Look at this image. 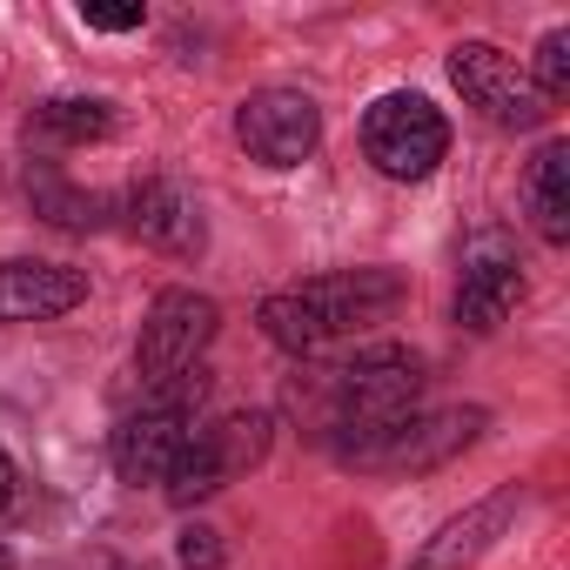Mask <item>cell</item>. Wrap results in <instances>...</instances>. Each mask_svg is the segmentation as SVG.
I'll use <instances>...</instances> for the list:
<instances>
[{
	"instance_id": "obj_21",
	"label": "cell",
	"mask_w": 570,
	"mask_h": 570,
	"mask_svg": "<svg viewBox=\"0 0 570 570\" xmlns=\"http://www.w3.org/2000/svg\"><path fill=\"white\" fill-rule=\"evenodd\" d=\"M0 570H8V543H0Z\"/></svg>"
},
{
	"instance_id": "obj_1",
	"label": "cell",
	"mask_w": 570,
	"mask_h": 570,
	"mask_svg": "<svg viewBox=\"0 0 570 570\" xmlns=\"http://www.w3.org/2000/svg\"><path fill=\"white\" fill-rule=\"evenodd\" d=\"M396 303H403L396 268H343V275H316V282H296V289H275L255 309V323L275 350L316 356V350H330L356 330H376Z\"/></svg>"
},
{
	"instance_id": "obj_11",
	"label": "cell",
	"mask_w": 570,
	"mask_h": 570,
	"mask_svg": "<svg viewBox=\"0 0 570 570\" xmlns=\"http://www.w3.org/2000/svg\"><path fill=\"white\" fill-rule=\"evenodd\" d=\"M128 228L148 242V248H161V255H181V262H195L202 248H208V222H202V202L181 188V181H168V175H155V181H141V188H128Z\"/></svg>"
},
{
	"instance_id": "obj_14",
	"label": "cell",
	"mask_w": 570,
	"mask_h": 570,
	"mask_svg": "<svg viewBox=\"0 0 570 570\" xmlns=\"http://www.w3.org/2000/svg\"><path fill=\"white\" fill-rule=\"evenodd\" d=\"M510 517H517V490H497L490 503H476V510L450 517V523H443L416 557H410V570H456V563H470V557H476L503 523H510Z\"/></svg>"
},
{
	"instance_id": "obj_12",
	"label": "cell",
	"mask_w": 570,
	"mask_h": 570,
	"mask_svg": "<svg viewBox=\"0 0 570 570\" xmlns=\"http://www.w3.org/2000/svg\"><path fill=\"white\" fill-rule=\"evenodd\" d=\"M88 303V275L68 262H0V323H55Z\"/></svg>"
},
{
	"instance_id": "obj_20",
	"label": "cell",
	"mask_w": 570,
	"mask_h": 570,
	"mask_svg": "<svg viewBox=\"0 0 570 570\" xmlns=\"http://www.w3.org/2000/svg\"><path fill=\"white\" fill-rule=\"evenodd\" d=\"M21 503V470H14V456L0 450V510H14Z\"/></svg>"
},
{
	"instance_id": "obj_18",
	"label": "cell",
	"mask_w": 570,
	"mask_h": 570,
	"mask_svg": "<svg viewBox=\"0 0 570 570\" xmlns=\"http://www.w3.org/2000/svg\"><path fill=\"white\" fill-rule=\"evenodd\" d=\"M181 570H222V543H215V530H181Z\"/></svg>"
},
{
	"instance_id": "obj_2",
	"label": "cell",
	"mask_w": 570,
	"mask_h": 570,
	"mask_svg": "<svg viewBox=\"0 0 570 570\" xmlns=\"http://www.w3.org/2000/svg\"><path fill=\"white\" fill-rule=\"evenodd\" d=\"M423 410V363L396 343H376L363 356H350L343 370H330V430L336 450L396 430L403 416Z\"/></svg>"
},
{
	"instance_id": "obj_5",
	"label": "cell",
	"mask_w": 570,
	"mask_h": 570,
	"mask_svg": "<svg viewBox=\"0 0 570 570\" xmlns=\"http://www.w3.org/2000/svg\"><path fill=\"white\" fill-rule=\"evenodd\" d=\"M215 330H222V309H215L208 296H195V289H161V296L148 303V316H141V336H135V370H141V383L161 390V383L195 376L202 356H208V343H215Z\"/></svg>"
},
{
	"instance_id": "obj_16",
	"label": "cell",
	"mask_w": 570,
	"mask_h": 570,
	"mask_svg": "<svg viewBox=\"0 0 570 570\" xmlns=\"http://www.w3.org/2000/svg\"><path fill=\"white\" fill-rule=\"evenodd\" d=\"M523 195H530V222L543 242H570V141H543L530 175H523Z\"/></svg>"
},
{
	"instance_id": "obj_6",
	"label": "cell",
	"mask_w": 570,
	"mask_h": 570,
	"mask_svg": "<svg viewBox=\"0 0 570 570\" xmlns=\"http://www.w3.org/2000/svg\"><path fill=\"white\" fill-rule=\"evenodd\" d=\"M363 155L376 161V175L390 181H423L436 175V161L450 155V121L443 108H430L423 95H383L363 115Z\"/></svg>"
},
{
	"instance_id": "obj_15",
	"label": "cell",
	"mask_w": 570,
	"mask_h": 570,
	"mask_svg": "<svg viewBox=\"0 0 570 570\" xmlns=\"http://www.w3.org/2000/svg\"><path fill=\"white\" fill-rule=\"evenodd\" d=\"M28 202H35V215L41 222H55V228H68V235H88V228H101L108 222V195H95V188H75L55 161H35L28 168Z\"/></svg>"
},
{
	"instance_id": "obj_13",
	"label": "cell",
	"mask_w": 570,
	"mask_h": 570,
	"mask_svg": "<svg viewBox=\"0 0 570 570\" xmlns=\"http://www.w3.org/2000/svg\"><path fill=\"white\" fill-rule=\"evenodd\" d=\"M28 148L48 161V155H68V148H88V141H108L115 135V108L101 95H55L28 115Z\"/></svg>"
},
{
	"instance_id": "obj_8",
	"label": "cell",
	"mask_w": 570,
	"mask_h": 570,
	"mask_svg": "<svg viewBox=\"0 0 570 570\" xmlns=\"http://www.w3.org/2000/svg\"><path fill=\"white\" fill-rule=\"evenodd\" d=\"M450 81H456V95H463L483 121H497V128H537V121L550 115V101L530 88V75L517 68V55H503L497 41H463V48H450Z\"/></svg>"
},
{
	"instance_id": "obj_17",
	"label": "cell",
	"mask_w": 570,
	"mask_h": 570,
	"mask_svg": "<svg viewBox=\"0 0 570 570\" xmlns=\"http://www.w3.org/2000/svg\"><path fill=\"white\" fill-rule=\"evenodd\" d=\"M523 75H530V88H537L543 101H563V95H570V28H550V35L537 41V61H530Z\"/></svg>"
},
{
	"instance_id": "obj_9",
	"label": "cell",
	"mask_w": 570,
	"mask_h": 570,
	"mask_svg": "<svg viewBox=\"0 0 570 570\" xmlns=\"http://www.w3.org/2000/svg\"><path fill=\"white\" fill-rule=\"evenodd\" d=\"M476 430H483V410H436V416H403L396 430H383V436H363V443H343L336 456L343 463H356V470H436V463H450L463 443H476Z\"/></svg>"
},
{
	"instance_id": "obj_7",
	"label": "cell",
	"mask_w": 570,
	"mask_h": 570,
	"mask_svg": "<svg viewBox=\"0 0 570 570\" xmlns=\"http://www.w3.org/2000/svg\"><path fill=\"white\" fill-rule=\"evenodd\" d=\"M235 141L262 168H303L323 141V108L303 88H255L235 108Z\"/></svg>"
},
{
	"instance_id": "obj_3",
	"label": "cell",
	"mask_w": 570,
	"mask_h": 570,
	"mask_svg": "<svg viewBox=\"0 0 570 570\" xmlns=\"http://www.w3.org/2000/svg\"><path fill=\"white\" fill-rule=\"evenodd\" d=\"M202 390H208V376L195 370V376H181V383H161L141 410H128V416L115 423L108 456H115V476H121V483H168L175 456H181L188 436H195V403H202Z\"/></svg>"
},
{
	"instance_id": "obj_19",
	"label": "cell",
	"mask_w": 570,
	"mask_h": 570,
	"mask_svg": "<svg viewBox=\"0 0 570 570\" xmlns=\"http://www.w3.org/2000/svg\"><path fill=\"white\" fill-rule=\"evenodd\" d=\"M81 21L101 28V35H128V28H141L148 14H141V8H81Z\"/></svg>"
},
{
	"instance_id": "obj_4",
	"label": "cell",
	"mask_w": 570,
	"mask_h": 570,
	"mask_svg": "<svg viewBox=\"0 0 570 570\" xmlns=\"http://www.w3.org/2000/svg\"><path fill=\"white\" fill-rule=\"evenodd\" d=\"M268 436H275V416L268 410H235V416H222L215 430H195L188 436V450L175 456V470H168V503L175 510H188V503H202V497H215V490H228L242 470H255L262 456H268Z\"/></svg>"
},
{
	"instance_id": "obj_10",
	"label": "cell",
	"mask_w": 570,
	"mask_h": 570,
	"mask_svg": "<svg viewBox=\"0 0 570 570\" xmlns=\"http://www.w3.org/2000/svg\"><path fill=\"white\" fill-rule=\"evenodd\" d=\"M523 303V262L503 228H476L463 242V282H456V323L470 336H490Z\"/></svg>"
}]
</instances>
